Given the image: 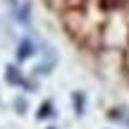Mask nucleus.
<instances>
[{
    "label": "nucleus",
    "mask_w": 129,
    "mask_h": 129,
    "mask_svg": "<svg viewBox=\"0 0 129 129\" xmlns=\"http://www.w3.org/2000/svg\"><path fill=\"white\" fill-rule=\"evenodd\" d=\"M43 5L93 67L129 86V0H43Z\"/></svg>",
    "instance_id": "nucleus-1"
},
{
    "label": "nucleus",
    "mask_w": 129,
    "mask_h": 129,
    "mask_svg": "<svg viewBox=\"0 0 129 129\" xmlns=\"http://www.w3.org/2000/svg\"><path fill=\"white\" fill-rule=\"evenodd\" d=\"M10 5L14 7V19L26 24V22H29V17H31V12H29V5H26V3H24V5H19L17 0H10Z\"/></svg>",
    "instance_id": "nucleus-2"
},
{
    "label": "nucleus",
    "mask_w": 129,
    "mask_h": 129,
    "mask_svg": "<svg viewBox=\"0 0 129 129\" xmlns=\"http://www.w3.org/2000/svg\"><path fill=\"white\" fill-rule=\"evenodd\" d=\"M29 55H31V43H29V41L19 43V48H17V57H19V60H26Z\"/></svg>",
    "instance_id": "nucleus-3"
},
{
    "label": "nucleus",
    "mask_w": 129,
    "mask_h": 129,
    "mask_svg": "<svg viewBox=\"0 0 129 129\" xmlns=\"http://www.w3.org/2000/svg\"><path fill=\"white\" fill-rule=\"evenodd\" d=\"M48 115H50V105H43V110L38 112V117H48Z\"/></svg>",
    "instance_id": "nucleus-4"
}]
</instances>
